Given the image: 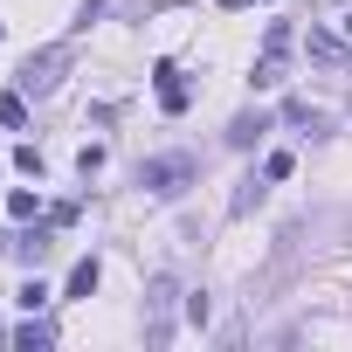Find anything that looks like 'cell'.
Segmentation results:
<instances>
[{"mask_svg":"<svg viewBox=\"0 0 352 352\" xmlns=\"http://www.w3.org/2000/svg\"><path fill=\"white\" fill-rule=\"evenodd\" d=\"M194 180H201V159H194V152H159V159L138 166V187H145L152 201H180Z\"/></svg>","mask_w":352,"mask_h":352,"instance_id":"6da1fadb","label":"cell"},{"mask_svg":"<svg viewBox=\"0 0 352 352\" xmlns=\"http://www.w3.org/2000/svg\"><path fill=\"white\" fill-rule=\"evenodd\" d=\"M173 304H180V283L159 270V276L145 283V345H152V352L173 345Z\"/></svg>","mask_w":352,"mask_h":352,"instance_id":"7a4b0ae2","label":"cell"},{"mask_svg":"<svg viewBox=\"0 0 352 352\" xmlns=\"http://www.w3.org/2000/svg\"><path fill=\"white\" fill-rule=\"evenodd\" d=\"M69 56H76V49H69V42H56V49H42V56H28L14 83H21L28 97H49V90L63 83V69H69Z\"/></svg>","mask_w":352,"mask_h":352,"instance_id":"3957f363","label":"cell"},{"mask_svg":"<svg viewBox=\"0 0 352 352\" xmlns=\"http://www.w3.org/2000/svg\"><path fill=\"white\" fill-rule=\"evenodd\" d=\"M152 76H159V104H166V111H173V118H180V111H187V104H194V90H187V76H180V69H173V63H159V69H152Z\"/></svg>","mask_w":352,"mask_h":352,"instance_id":"277c9868","label":"cell"},{"mask_svg":"<svg viewBox=\"0 0 352 352\" xmlns=\"http://www.w3.org/2000/svg\"><path fill=\"white\" fill-rule=\"evenodd\" d=\"M283 124H297V131H311V138H324V131H331V118H324V111H311L304 97H290V104H283Z\"/></svg>","mask_w":352,"mask_h":352,"instance_id":"5b68a950","label":"cell"},{"mask_svg":"<svg viewBox=\"0 0 352 352\" xmlns=\"http://www.w3.org/2000/svg\"><path fill=\"white\" fill-rule=\"evenodd\" d=\"M14 345H21V352H49V345H56V324L28 311V324H14Z\"/></svg>","mask_w":352,"mask_h":352,"instance_id":"8992f818","label":"cell"},{"mask_svg":"<svg viewBox=\"0 0 352 352\" xmlns=\"http://www.w3.org/2000/svg\"><path fill=\"white\" fill-rule=\"evenodd\" d=\"M345 56H352V49H345V42H338L331 28H311V63H324V69H338Z\"/></svg>","mask_w":352,"mask_h":352,"instance_id":"52a82bcc","label":"cell"},{"mask_svg":"<svg viewBox=\"0 0 352 352\" xmlns=\"http://www.w3.org/2000/svg\"><path fill=\"white\" fill-rule=\"evenodd\" d=\"M263 131H270V118H263V111H242V118L228 124V145H235V152H249V145H256Z\"/></svg>","mask_w":352,"mask_h":352,"instance_id":"ba28073f","label":"cell"},{"mask_svg":"<svg viewBox=\"0 0 352 352\" xmlns=\"http://www.w3.org/2000/svg\"><path fill=\"white\" fill-rule=\"evenodd\" d=\"M8 249H14V263H28V270H35V263L49 256V228H35V235H8Z\"/></svg>","mask_w":352,"mask_h":352,"instance_id":"9c48e42d","label":"cell"},{"mask_svg":"<svg viewBox=\"0 0 352 352\" xmlns=\"http://www.w3.org/2000/svg\"><path fill=\"white\" fill-rule=\"evenodd\" d=\"M0 124H8V131L28 124V90H21V83H14V90H0Z\"/></svg>","mask_w":352,"mask_h":352,"instance_id":"30bf717a","label":"cell"},{"mask_svg":"<svg viewBox=\"0 0 352 352\" xmlns=\"http://www.w3.org/2000/svg\"><path fill=\"white\" fill-rule=\"evenodd\" d=\"M97 276H104V263H97V256H83V263L69 270V297H90V290H97Z\"/></svg>","mask_w":352,"mask_h":352,"instance_id":"8fae6325","label":"cell"},{"mask_svg":"<svg viewBox=\"0 0 352 352\" xmlns=\"http://www.w3.org/2000/svg\"><path fill=\"white\" fill-rule=\"evenodd\" d=\"M249 83H256V90H276V83H283V56H270V49H263V63H256V76H249Z\"/></svg>","mask_w":352,"mask_h":352,"instance_id":"7c38bea8","label":"cell"},{"mask_svg":"<svg viewBox=\"0 0 352 352\" xmlns=\"http://www.w3.org/2000/svg\"><path fill=\"white\" fill-rule=\"evenodd\" d=\"M256 201H263V187H256V173H249V180H242V187H235V201H228V214H249V208H256Z\"/></svg>","mask_w":352,"mask_h":352,"instance_id":"4fadbf2b","label":"cell"},{"mask_svg":"<svg viewBox=\"0 0 352 352\" xmlns=\"http://www.w3.org/2000/svg\"><path fill=\"white\" fill-rule=\"evenodd\" d=\"M35 208H42V194H28V187H14V194H8V214H14V221H28Z\"/></svg>","mask_w":352,"mask_h":352,"instance_id":"5bb4252c","label":"cell"},{"mask_svg":"<svg viewBox=\"0 0 352 352\" xmlns=\"http://www.w3.org/2000/svg\"><path fill=\"white\" fill-rule=\"evenodd\" d=\"M76 173H83V180H97V173H104V145H83V152H76Z\"/></svg>","mask_w":352,"mask_h":352,"instance_id":"9a60e30c","label":"cell"},{"mask_svg":"<svg viewBox=\"0 0 352 352\" xmlns=\"http://www.w3.org/2000/svg\"><path fill=\"white\" fill-rule=\"evenodd\" d=\"M290 166H297L290 152H270V159H263V180H290Z\"/></svg>","mask_w":352,"mask_h":352,"instance_id":"2e32d148","label":"cell"},{"mask_svg":"<svg viewBox=\"0 0 352 352\" xmlns=\"http://www.w3.org/2000/svg\"><path fill=\"white\" fill-rule=\"evenodd\" d=\"M263 49H270V56H283V49H290V21H270V35H263Z\"/></svg>","mask_w":352,"mask_h":352,"instance_id":"e0dca14e","label":"cell"},{"mask_svg":"<svg viewBox=\"0 0 352 352\" xmlns=\"http://www.w3.org/2000/svg\"><path fill=\"white\" fill-rule=\"evenodd\" d=\"M42 304H49V283H42V276H35V283H21V311H42Z\"/></svg>","mask_w":352,"mask_h":352,"instance_id":"ac0fdd59","label":"cell"},{"mask_svg":"<svg viewBox=\"0 0 352 352\" xmlns=\"http://www.w3.org/2000/svg\"><path fill=\"white\" fill-rule=\"evenodd\" d=\"M187 318H194V324H208V318H214V304H208V290H194V297H187Z\"/></svg>","mask_w":352,"mask_h":352,"instance_id":"d6986e66","label":"cell"},{"mask_svg":"<svg viewBox=\"0 0 352 352\" xmlns=\"http://www.w3.org/2000/svg\"><path fill=\"white\" fill-rule=\"evenodd\" d=\"M345 42H352V14H345Z\"/></svg>","mask_w":352,"mask_h":352,"instance_id":"ffe728a7","label":"cell"},{"mask_svg":"<svg viewBox=\"0 0 352 352\" xmlns=\"http://www.w3.org/2000/svg\"><path fill=\"white\" fill-rule=\"evenodd\" d=\"M0 338H8V331H0Z\"/></svg>","mask_w":352,"mask_h":352,"instance_id":"44dd1931","label":"cell"}]
</instances>
